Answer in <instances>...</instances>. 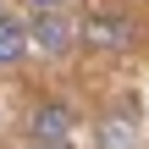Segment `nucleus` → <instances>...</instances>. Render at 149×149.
<instances>
[{"label":"nucleus","mask_w":149,"mask_h":149,"mask_svg":"<svg viewBox=\"0 0 149 149\" xmlns=\"http://www.w3.org/2000/svg\"><path fill=\"white\" fill-rule=\"evenodd\" d=\"M66 133H72V111L66 105H39L33 111V144H66Z\"/></svg>","instance_id":"obj_3"},{"label":"nucleus","mask_w":149,"mask_h":149,"mask_svg":"<svg viewBox=\"0 0 149 149\" xmlns=\"http://www.w3.org/2000/svg\"><path fill=\"white\" fill-rule=\"evenodd\" d=\"M100 144L105 149H133V111H111L100 122Z\"/></svg>","instance_id":"obj_5"},{"label":"nucleus","mask_w":149,"mask_h":149,"mask_svg":"<svg viewBox=\"0 0 149 149\" xmlns=\"http://www.w3.org/2000/svg\"><path fill=\"white\" fill-rule=\"evenodd\" d=\"M28 149H72V144H28Z\"/></svg>","instance_id":"obj_7"},{"label":"nucleus","mask_w":149,"mask_h":149,"mask_svg":"<svg viewBox=\"0 0 149 149\" xmlns=\"http://www.w3.org/2000/svg\"><path fill=\"white\" fill-rule=\"evenodd\" d=\"M77 39L83 44H94V50H133V39H138V28L127 22V17H111V11H94V17H83L77 22Z\"/></svg>","instance_id":"obj_2"},{"label":"nucleus","mask_w":149,"mask_h":149,"mask_svg":"<svg viewBox=\"0 0 149 149\" xmlns=\"http://www.w3.org/2000/svg\"><path fill=\"white\" fill-rule=\"evenodd\" d=\"M28 6H33V11H55L61 0H28Z\"/></svg>","instance_id":"obj_6"},{"label":"nucleus","mask_w":149,"mask_h":149,"mask_svg":"<svg viewBox=\"0 0 149 149\" xmlns=\"http://www.w3.org/2000/svg\"><path fill=\"white\" fill-rule=\"evenodd\" d=\"M77 44V22L61 17V11H33L28 22V50H44V55H66Z\"/></svg>","instance_id":"obj_1"},{"label":"nucleus","mask_w":149,"mask_h":149,"mask_svg":"<svg viewBox=\"0 0 149 149\" xmlns=\"http://www.w3.org/2000/svg\"><path fill=\"white\" fill-rule=\"evenodd\" d=\"M22 55H28V22L0 11V66H17Z\"/></svg>","instance_id":"obj_4"}]
</instances>
